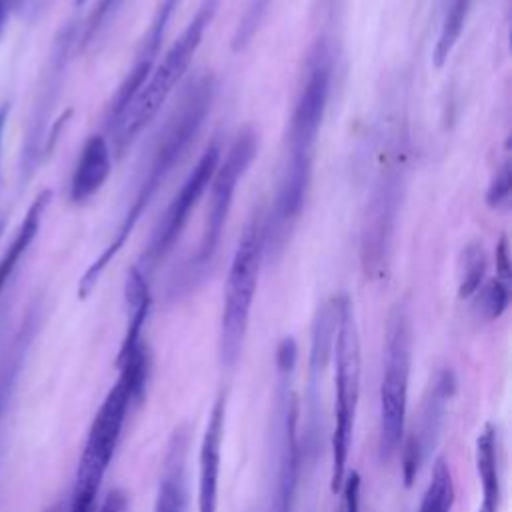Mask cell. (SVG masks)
Wrapping results in <instances>:
<instances>
[{"label":"cell","instance_id":"cell-9","mask_svg":"<svg viewBox=\"0 0 512 512\" xmlns=\"http://www.w3.org/2000/svg\"><path fill=\"white\" fill-rule=\"evenodd\" d=\"M298 358V346L292 336H284L276 346V484L272 512H294L300 442H298V398L292 390V374Z\"/></svg>","mask_w":512,"mask_h":512},{"label":"cell","instance_id":"cell-2","mask_svg":"<svg viewBox=\"0 0 512 512\" xmlns=\"http://www.w3.org/2000/svg\"><path fill=\"white\" fill-rule=\"evenodd\" d=\"M222 0H202L194 16L188 20L180 36L166 50L162 60L154 64L146 82L132 98L122 116L108 128L114 138V150L124 154V150L136 140V136L150 124L158 114L162 104L170 98L174 88L184 78L192 58L196 56L206 30L210 28Z\"/></svg>","mask_w":512,"mask_h":512},{"label":"cell","instance_id":"cell-23","mask_svg":"<svg viewBox=\"0 0 512 512\" xmlns=\"http://www.w3.org/2000/svg\"><path fill=\"white\" fill-rule=\"evenodd\" d=\"M474 296H476L474 310L478 318L492 322L500 318L510 304V282L494 276L488 282H482V286L476 290Z\"/></svg>","mask_w":512,"mask_h":512},{"label":"cell","instance_id":"cell-5","mask_svg":"<svg viewBox=\"0 0 512 512\" xmlns=\"http://www.w3.org/2000/svg\"><path fill=\"white\" fill-rule=\"evenodd\" d=\"M338 324L332 346L334 356V430H332V470L330 490L336 494L348 472V454L354 434V420L360 398V334L356 314L348 294H338Z\"/></svg>","mask_w":512,"mask_h":512},{"label":"cell","instance_id":"cell-4","mask_svg":"<svg viewBox=\"0 0 512 512\" xmlns=\"http://www.w3.org/2000/svg\"><path fill=\"white\" fill-rule=\"evenodd\" d=\"M256 152H258V134L252 128H244L232 140L226 156L220 158L214 170V176L210 180V198H208L210 202L206 208L204 228H202L196 252L184 266L182 278L174 282V288H172L174 294L182 290L184 292L194 290L208 274L226 228V220L234 202L236 188L242 176L246 174L248 166L256 158Z\"/></svg>","mask_w":512,"mask_h":512},{"label":"cell","instance_id":"cell-19","mask_svg":"<svg viewBox=\"0 0 512 512\" xmlns=\"http://www.w3.org/2000/svg\"><path fill=\"white\" fill-rule=\"evenodd\" d=\"M338 324V300L336 296L326 300L312 322V338H310V388L314 390L318 384V376L324 372L334 346Z\"/></svg>","mask_w":512,"mask_h":512},{"label":"cell","instance_id":"cell-22","mask_svg":"<svg viewBox=\"0 0 512 512\" xmlns=\"http://www.w3.org/2000/svg\"><path fill=\"white\" fill-rule=\"evenodd\" d=\"M454 478L444 458H438L432 468V478L424 490L418 512H450L454 506Z\"/></svg>","mask_w":512,"mask_h":512},{"label":"cell","instance_id":"cell-8","mask_svg":"<svg viewBox=\"0 0 512 512\" xmlns=\"http://www.w3.org/2000/svg\"><path fill=\"white\" fill-rule=\"evenodd\" d=\"M132 404L134 398L130 386L118 376L90 424L86 444L78 460L68 512H92Z\"/></svg>","mask_w":512,"mask_h":512},{"label":"cell","instance_id":"cell-34","mask_svg":"<svg viewBox=\"0 0 512 512\" xmlns=\"http://www.w3.org/2000/svg\"><path fill=\"white\" fill-rule=\"evenodd\" d=\"M96 512H98V510H96Z\"/></svg>","mask_w":512,"mask_h":512},{"label":"cell","instance_id":"cell-24","mask_svg":"<svg viewBox=\"0 0 512 512\" xmlns=\"http://www.w3.org/2000/svg\"><path fill=\"white\" fill-rule=\"evenodd\" d=\"M30 336L32 332L28 328H24L10 352L6 350V354L0 358V420H2V414H4V408L8 404V398H10V392L14 388V380H16V374L20 370V364H22V356L26 354V348H28V342H30Z\"/></svg>","mask_w":512,"mask_h":512},{"label":"cell","instance_id":"cell-11","mask_svg":"<svg viewBox=\"0 0 512 512\" xmlns=\"http://www.w3.org/2000/svg\"><path fill=\"white\" fill-rule=\"evenodd\" d=\"M220 158H222V148H220V142L214 140L212 144L206 146V150L202 152V156L198 158V162L194 164V168L190 170L186 180L182 182L180 190L176 192V196L170 200V204L162 212L160 220L156 222V226L148 238V244H146L138 264H134L146 276H150L158 268V264L178 244L196 204L200 202V198L204 196V192L210 186V180L214 176V170H216Z\"/></svg>","mask_w":512,"mask_h":512},{"label":"cell","instance_id":"cell-3","mask_svg":"<svg viewBox=\"0 0 512 512\" xmlns=\"http://www.w3.org/2000/svg\"><path fill=\"white\" fill-rule=\"evenodd\" d=\"M390 142L386 158L372 182L360 224V264L370 280L388 272L392 242L406 190V150L400 132Z\"/></svg>","mask_w":512,"mask_h":512},{"label":"cell","instance_id":"cell-33","mask_svg":"<svg viewBox=\"0 0 512 512\" xmlns=\"http://www.w3.org/2000/svg\"><path fill=\"white\" fill-rule=\"evenodd\" d=\"M84 2H86V0H74V4H76V6H80V4H84Z\"/></svg>","mask_w":512,"mask_h":512},{"label":"cell","instance_id":"cell-32","mask_svg":"<svg viewBox=\"0 0 512 512\" xmlns=\"http://www.w3.org/2000/svg\"><path fill=\"white\" fill-rule=\"evenodd\" d=\"M44 512H68V502H58V504H52L50 508H46Z\"/></svg>","mask_w":512,"mask_h":512},{"label":"cell","instance_id":"cell-30","mask_svg":"<svg viewBox=\"0 0 512 512\" xmlns=\"http://www.w3.org/2000/svg\"><path fill=\"white\" fill-rule=\"evenodd\" d=\"M98 512H128V498L124 492L114 490L106 496L104 504L98 508Z\"/></svg>","mask_w":512,"mask_h":512},{"label":"cell","instance_id":"cell-21","mask_svg":"<svg viewBox=\"0 0 512 512\" xmlns=\"http://www.w3.org/2000/svg\"><path fill=\"white\" fill-rule=\"evenodd\" d=\"M488 268V256L480 240H470L458 254V296L472 298L482 286Z\"/></svg>","mask_w":512,"mask_h":512},{"label":"cell","instance_id":"cell-17","mask_svg":"<svg viewBox=\"0 0 512 512\" xmlns=\"http://www.w3.org/2000/svg\"><path fill=\"white\" fill-rule=\"evenodd\" d=\"M50 198H52V192L50 190H42L34 200L32 204L28 206L20 226L16 228L4 256L0 258V290L6 286V282L10 280V276L14 274V270L18 268L22 256L28 252V248L32 246V242L36 240L40 228H42V220H44V214L50 206Z\"/></svg>","mask_w":512,"mask_h":512},{"label":"cell","instance_id":"cell-28","mask_svg":"<svg viewBox=\"0 0 512 512\" xmlns=\"http://www.w3.org/2000/svg\"><path fill=\"white\" fill-rule=\"evenodd\" d=\"M338 492L342 494L338 512H358V506H360V474L356 470L346 472Z\"/></svg>","mask_w":512,"mask_h":512},{"label":"cell","instance_id":"cell-12","mask_svg":"<svg viewBox=\"0 0 512 512\" xmlns=\"http://www.w3.org/2000/svg\"><path fill=\"white\" fill-rule=\"evenodd\" d=\"M454 390H456L454 372L450 368L438 370L422 398L414 428L404 442L402 478L406 486H412L422 466L428 462L432 450L436 448L442 426H444L446 408L454 396Z\"/></svg>","mask_w":512,"mask_h":512},{"label":"cell","instance_id":"cell-13","mask_svg":"<svg viewBox=\"0 0 512 512\" xmlns=\"http://www.w3.org/2000/svg\"><path fill=\"white\" fill-rule=\"evenodd\" d=\"M182 0H160L152 18H150V24L136 48V54H134V62L130 66V70L126 72L124 80L118 84L110 104H108V112H106V126L110 128L120 116L122 112L128 108V104L132 102V98L138 94V90L142 88V84L146 82L148 74L152 72L154 64H156V58L160 54V48L164 44V38H166V32H168V26H170V20L174 16V12L178 10Z\"/></svg>","mask_w":512,"mask_h":512},{"label":"cell","instance_id":"cell-25","mask_svg":"<svg viewBox=\"0 0 512 512\" xmlns=\"http://www.w3.org/2000/svg\"><path fill=\"white\" fill-rule=\"evenodd\" d=\"M122 4L124 0H98L96 6L90 10L88 18L84 20V24L76 32V48L78 50L88 48L102 34V30L114 20Z\"/></svg>","mask_w":512,"mask_h":512},{"label":"cell","instance_id":"cell-18","mask_svg":"<svg viewBox=\"0 0 512 512\" xmlns=\"http://www.w3.org/2000/svg\"><path fill=\"white\" fill-rule=\"evenodd\" d=\"M476 470L482 484V502L478 512H498L502 486L498 468V436L492 424H484L476 438Z\"/></svg>","mask_w":512,"mask_h":512},{"label":"cell","instance_id":"cell-10","mask_svg":"<svg viewBox=\"0 0 512 512\" xmlns=\"http://www.w3.org/2000/svg\"><path fill=\"white\" fill-rule=\"evenodd\" d=\"M334 58L326 40H318L304 66V78L298 88L286 134V160L314 162L318 132L326 114L332 88Z\"/></svg>","mask_w":512,"mask_h":512},{"label":"cell","instance_id":"cell-20","mask_svg":"<svg viewBox=\"0 0 512 512\" xmlns=\"http://www.w3.org/2000/svg\"><path fill=\"white\" fill-rule=\"evenodd\" d=\"M472 0H444V10H442V20H440V30L438 38L432 50V60L436 68H442L452 54L462 30L464 22L468 18Z\"/></svg>","mask_w":512,"mask_h":512},{"label":"cell","instance_id":"cell-15","mask_svg":"<svg viewBox=\"0 0 512 512\" xmlns=\"http://www.w3.org/2000/svg\"><path fill=\"white\" fill-rule=\"evenodd\" d=\"M112 172V150L102 134H92L76 160L70 178V200L82 204L90 200L108 180Z\"/></svg>","mask_w":512,"mask_h":512},{"label":"cell","instance_id":"cell-14","mask_svg":"<svg viewBox=\"0 0 512 512\" xmlns=\"http://www.w3.org/2000/svg\"><path fill=\"white\" fill-rule=\"evenodd\" d=\"M226 424V396L220 394L210 410L198 452V512H218V484L222 462V440Z\"/></svg>","mask_w":512,"mask_h":512},{"label":"cell","instance_id":"cell-7","mask_svg":"<svg viewBox=\"0 0 512 512\" xmlns=\"http://www.w3.org/2000/svg\"><path fill=\"white\" fill-rule=\"evenodd\" d=\"M412 364V322L404 304H396L386 320V344L380 380L378 450L390 460L404 438Z\"/></svg>","mask_w":512,"mask_h":512},{"label":"cell","instance_id":"cell-26","mask_svg":"<svg viewBox=\"0 0 512 512\" xmlns=\"http://www.w3.org/2000/svg\"><path fill=\"white\" fill-rule=\"evenodd\" d=\"M270 2L272 0H250L248 8L244 10V14H242V18L236 26L234 36H232V50L234 52H240L250 44V40L258 32V28H260L266 12H268Z\"/></svg>","mask_w":512,"mask_h":512},{"label":"cell","instance_id":"cell-29","mask_svg":"<svg viewBox=\"0 0 512 512\" xmlns=\"http://www.w3.org/2000/svg\"><path fill=\"white\" fill-rule=\"evenodd\" d=\"M496 268H498V278L510 282L512 272H510V254H508V240H506V236H502L498 246H496Z\"/></svg>","mask_w":512,"mask_h":512},{"label":"cell","instance_id":"cell-1","mask_svg":"<svg viewBox=\"0 0 512 512\" xmlns=\"http://www.w3.org/2000/svg\"><path fill=\"white\" fill-rule=\"evenodd\" d=\"M216 78L210 72H204L196 76L180 94L178 102L166 116L162 128L158 130L148 162L142 168V174L136 180V190L132 200L128 202L120 224L116 226L110 242L104 246V250L98 254V258L86 268L78 282V298L84 300L92 294L98 280L106 272L108 264L116 258V254L122 250L126 240L130 238L132 230L148 210L150 202L154 200L156 192L164 186V182L170 178V174L176 170V166L186 156L188 148L196 140L216 96Z\"/></svg>","mask_w":512,"mask_h":512},{"label":"cell","instance_id":"cell-31","mask_svg":"<svg viewBox=\"0 0 512 512\" xmlns=\"http://www.w3.org/2000/svg\"><path fill=\"white\" fill-rule=\"evenodd\" d=\"M8 10H10V2L8 0H0V34L4 30V22L8 18Z\"/></svg>","mask_w":512,"mask_h":512},{"label":"cell","instance_id":"cell-27","mask_svg":"<svg viewBox=\"0 0 512 512\" xmlns=\"http://www.w3.org/2000/svg\"><path fill=\"white\" fill-rule=\"evenodd\" d=\"M512 194V166L510 160H506L494 174V178L488 184L486 190V204L494 210L508 208Z\"/></svg>","mask_w":512,"mask_h":512},{"label":"cell","instance_id":"cell-16","mask_svg":"<svg viewBox=\"0 0 512 512\" xmlns=\"http://www.w3.org/2000/svg\"><path fill=\"white\" fill-rule=\"evenodd\" d=\"M186 462L188 434L174 430L162 464L154 512H186Z\"/></svg>","mask_w":512,"mask_h":512},{"label":"cell","instance_id":"cell-6","mask_svg":"<svg viewBox=\"0 0 512 512\" xmlns=\"http://www.w3.org/2000/svg\"><path fill=\"white\" fill-rule=\"evenodd\" d=\"M264 260V220L254 214L234 250L220 316V362L232 368L244 348L252 302Z\"/></svg>","mask_w":512,"mask_h":512}]
</instances>
